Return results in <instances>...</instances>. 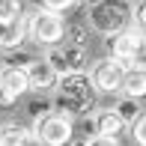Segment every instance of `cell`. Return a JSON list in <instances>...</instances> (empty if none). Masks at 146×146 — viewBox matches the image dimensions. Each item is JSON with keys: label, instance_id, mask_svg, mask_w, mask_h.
<instances>
[{"label": "cell", "instance_id": "22", "mask_svg": "<svg viewBox=\"0 0 146 146\" xmlns=\"http://www.w3.org/2000/svg\"><path fill=\"white\" fill-rule=\"evenodd\" d=\"M75 3H84V6H92V3H98V0H75Z\"/></svg>", "mask_w": 146, "mask_h": 146}, {"label": "cell", "instance_id": "16", "mask_svg": "<svg viewBox=\"0 0 146 146\" xmlns=\"http://www.w3.org/2000/svg\"><path fill=\"white\" fill-rule=\"evenodd\" d=\"M24 18L21 0H0V21H18Z\"/></svg>", "mask_w": 146, "mask_h": 146}, {"label": "cell", "instance_id": "9", "mask_svg": "<svg viewBox=\"0 0 146 146\" xmlns=\"http://www.w3.org/2000/svg\"><path fill=\"white\" fill-rule=\"evenodd\" d=\"M24 75H27V87L36 90V92H48V90H54V84H57V72L45 63V57L30 60V63L24 66Z\"/></svg>", "mask_w": 146, "mask_h": 146}, {"label": "cell", "instance_id": "7", "mask_svg": "<svg viewBox=\"0 0 146 146\" xmlns=\"http://www.w3.org/2000/svg\"><path fill=\"white\" fill-rule=\"evenodd\" d=\"M122 78H125V66H119L116 60H110V57L96 60V63L90 66V84H92L96 92H119Z\"/></svg>", "mask_w": 146, "mask_h": 146}, {"label": "cell", "instance_id": "20", "mask_svg": "<svg viewBox=\"0 0 146 146\" xmlns=\"http://www.w3.org/2000/svg\"><path fill=\"white\" fill-rule=\"evenodd\" d=\"M87 146H122L119 140H110V137H96L92 134L90 140H87Z\"/></svg>", "mask_w": 146, "mask_h": 146}, {"label": "cell", "instance_id": "3", "mask_svg": "<svg viewBox=\"0 0 146 146\" xmlns=\"http://www.w3.org/2000/svg\"><path fill=\"white\" fill-rule=\"evenodd\" d=\"M30 131L42 146H66L69 140H75V119L60 110H42Z\"/></svg>", "mask_w": 146, "mask_h": 146}, {"label": "cell", "instance_id": "21", "mask_svg": "<svg viewBox=\"0 0 146 146\" xmlns=\"http://www.w3.org/2000/svg\"><path fill=\"white\" fill-rule=\"evenodd\" d=\"M66 146H87V140H69Z\"/></svg>", "mask_w": 146, "mask_h": 146}, {"label": "cell", "instance_id": "10", "mask_svg": "<svg viewBox=\"0 0 146 146\" xmlns=\"http://www.w3.org/2000/svg\"><path fill=\"white\" fill-rule=\"evenodd\" d=\"M128 128V125L119 119V113L113 108H102L96 110V116H92V131H96V137H110V140H119V134Z\"/></svg>", "mask_w": 146, "mask_h": 146}, {"label": "cell", "instance_id": "2", "mask_svg": "<svg viewBox=\"0 0 146 146\" xmlns=\"http://www.w3.org/2000/svg\"><path fill=\"white\" fill-rule=\"evenodd\" d=\"M134 21V6L128 0H98L87 12V27H92L102 36H113V33L128 30Z\"/></svg>", "mask_w": 146, "mask_h": 146}, {"label": "cell", "instance_id": "8", "mask_svg": "<svg viewBox=\"0 0 146 146\" xmlns=\"http://www.w3.org/2000/svg\"><path fill=\"white\" fill-rule=\"evenodd\" d=\"M24 92H30L24 66H0V104H15Z\"/></svg>", "mask_w": 146, "mask_h": 146}, {"label": "cell", "instance_id": "14", "mask_svg": "<svg viewBox=\"0 0 146 146\" xmlns=\"http://www.w3.org/2000/svg\"><path fill=\"white\" fill-rule=\"evenodd\" d=\"M66 42L78 45V48H90V27H87V21L84 24H69V27H66Z\"/></svg>", "mask_w": 146, "mask_h": 146}, {"label": "cell", "instance_id": "13", "mask_svg": "<svg viewBox=\"0 0 146 146\" xmlns=\"http://www.w3.org/2000/svg\"><path fill=\"white\" fill-rule=\"evenodd\" d=\"M30 137H33V131L24 128V125H18V122L0 125V146H27Z\"/></svg>", "mask_w": 146, "mask_h": 146}, {"label": "cell", "instance_id": "4", "mask_svg": "<svg viewBox=\"0 0 146 146\" xmlns=\"http://www.w3.org/2000/svg\"><path fill=\"white\" fill-rule=\"evenodd\" d=\"M27 36L42 48H54V45H60L66 39V21L60 15H54V12L36 9L27 18Z\"/></svg>", "mask_w": 146, "mask_h": 146}, {"label": "cell", "instance_id": "15", "mask_svg": "<svg viewBox=\"0 0 146 146\" xmlns=\"http://www.w3.org/2000/svg\"><path fill=\"white\" fill-rule=\"evenodd\" d=\"M113 110L119 113V119H122L125 125H131L137 116H140V108H137V102H131V98H125V96H122V98H119V102L113 104Z\"/></svg>", "mask_w": 146, "mask_h": 146}, {"label": "cell", "instance_id": "19", "mask_svg": "<svg viewBox=\"0 0 146 146\" xmlns=\"http://www.w3.org/2000/svg\"><path fill=\"white\" fill-rule=\"evenodd\" d=\"M134 21H137V27H140V33L146 36V0H140V3L134 6Z\"/></svg>", "mask_w": 146, "mask_h": 146}, {"label": "cell", "instance_id": "18", "mask_svg": "<svg viewBox=\"0 0 146 146\" xmlns=\"http://www.w3.org/2000/svg\"><path fill=\"white\" fill-rule=\"evenodd\" d=\"M72 6H75V0H42V6H39V9H45V12H54V15H60V12H69Z\"/></svg>", "mask_w": 146, "mask_h": 146}, {"label": "cell", "instance_id": "6", "mask_svg": "<svg viewBox=\"0 0 146 146\" xmlns=\"http://www.w3.org/2000/svg\"><path fill=\"white\" fill-rule=\"evenodd\" d=\"M108 51H110V60H116L119 66H125L128 69V63H137V57H140L143 45H146V36L140 30H122V33H113V36H108Z\"/></svg>", "mask_w": 146, "mask_h": 146}, {"label": "cell", "instance_id": "17", "mask_svg": "<svg viewBox=\"0 0 146 146\" xmlns=\"http://www.w3.org/2000/svg\"><path fill=\"white\" fill-rule=\"evenodd\" d=\"M128 131H131V140L137 146H146V110H140V116L128 125Z\"/></svg>", "mask_w": 146, "mask_h": 146}, {"label": "cell", "instance_id": "1", "mask_svg": "<svg viewBox=\"0 0 146 146\" xmlns=\"http://www.w3.org/2000/svg\"><path fill=\"white\" fill-rule=\"evenodd\" d=\"M54 104H57L54 110H60V113H66L72 119L90 113L92 104H96V90H92L87 72L57 78V84H54Z\"/></svg>", "mask_w": 146, "mask_h": 146}, {"label": "cell", "instance_id": "12", "mask_svg": "<svg viewBox=\"0 0 146 146\" xmlns=\"http://www.w3.org/2000/svg\"><path fill=\"white\" fill-rule=\"evenodd\" d=\"M27 39V18L18 21H0V51H12Z\"/></svg>", "mask_w": 146, "mask_h": 146}, {"label": "cell", "instance_id": "5", "mask_svg": "<svg viewBox=\"0 0 146 146\" xmlns=\"http://www.w3.org/2000/svg\"><path fill=\"white\" fill-rule=\"evenodd\" d=\"M87 57H90V48H78V45H69V42L63 45L60 42L54 48H48L45 63L57 72V78H63V75H78V72H84Z\"/></svg>", "mask_w": 146, "mask_h": 146}, {"label": "cell", "instance_id": "11", "mask_svg": "<svg viewBox=\"0 0 146 146\" xmlns=\"http://www.w3.org/2000/svg\"><path fill=\"white\" fill-rule=\"evenodd\" d=\"M125 98L131 102H140L146 98V69H137V66H128L125 69V78H122V87H119Z\"/></svg>", "mask_w": 146, "mask_h": 146}]
</instances>
